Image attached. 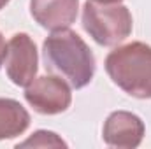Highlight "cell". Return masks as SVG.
Masks as SVG:
<instances>
[{"mask_svg": "<svg viewBox=\"0 0 151 149\" xmlns=\"http://www.w3.org/2000/svg\"><path fill=\"white\" fill-rule=\"evenodd\" d=\"M106 72L127 95L151 98V46L130 42L116 47L106 58Z\"/></svg>", "mask_w": 151, "mask_h": 149, "instance_id": "2", "label": "cell"}, {"mask_svg": "<svg viewBox=\"0 0 151 149\" xmlns=\"http://www.w3.org/2000/svg\"><path fill=\"white\" fill-rule=\"evenodd\" d=\"M39 54L35 42L28 34H14L7 44L5 72L12 84L27 88L37 75Z\"/></svg>", "mask_w": 151, "mask_h": 149, "instance_id": "5", "label": "cell"}, {"mask_svg": "<svg viewBox=\"0 0 151 149\" xmlns=\"http://www.w3.org/2000/svg\"><path fill=\"white\" fill-rule=\"evenodd\" d=\"M16 148H67V142L55 132L37 130L32 133V137L19 142Z\"/></svg>", "mask_w": 151, "mask_h": 149, "instance_id": "9", "label": "cell"}, {"mask_svg": "<svg viewBox=\"0 0 151 149\" xmlns=\"http://www.w3.org/2000/svg\"><path fill=\"white\" fill-rule=\"evenodd\" d=\"M5 56H7V44H5V39L2 35V32H0V69L5 62Z\"/></svg>", "mask_w": 151, "mask_h": 149, "instance_id": "10", "label": "cell"}, {"mask_svg": "<svg viewBox=\"0 0 151 149\" xmlns=\"http://www.w3.org/2000/svg\"><path fill=\"white\" fill-rule=\"evenodd\" d=\"M83 28L97 44L116 46L132 34L134 21L128 7L121 4L86 0L83 7Z\"/></svg>", "mask_w": 151, "mask_h": 149, "instance_id": "3", "label": "cell"}, {"mask_svg": "<svg viewBox=\"0 0 151 149\" xmlns=\"http://www.w3.org/2000/svg\"><path fill=\"white\" fill-rule=\"evenodd\" d=\"M42 54L46 69L62 74L76 90L88 86L95 75V56L74 30H55L42 42Z\"/></svg>", "mask_w": 151, "mask_h": 149, "instance_id": "1", "label": "cell"}, {"mask_svg": "<svg viewBox=\"0 0 151 149\" xmlns=\"http://www.w3.org/2000/svg\"><path fill=\"white\" fill-rule=\"evenodd\" d=\"M9 2H11V0H0V11H2V9H4V7L9 4Z\"/></svg>", "mask_w": 151, "mask_h": 149, "instance_id": "12", "label": "cell"}, {"mask_svg": "<svg viewBox=\"0 0 151 149\" xmlns=\"http://www.w3.org/2000/svg\"><path fill=\"white\" fill-rule=\"evenodd\" d=\"M30 126L28 111L14 98H0V140L23 135Z\"/></svg>", "mask_w": 151, "mask_h": 149, "instance_id": "8", "label": "cell"}, {"mask_svg": "<svg viewBox=\"0 0 151 149\" xmlns=\"http://www.w3.org/2000/svg\"><path fill=\"white\" fill-rule=\"evenodd\" d=\"M79 0H30V14L46 30L69 28L77 18Z\"/></svg>", "mask_w": 151, "mask_h": 149, "instance_id": "7", "label": "cell"}, {"mask_svg": "<svg viewBox=\"0 0 151 149\" xmlns=\"http://www.w3.org/2000/svg\"><path fill=\"white\" fill-rule=\"evenodd\" d=\"M25 100L39 114L55 116L65 112L70 107L72 91L62 77L40 75L25 88Z\"/></svg>", "mask_w": 151, "mask_h": 149, "instance_id": "4", "label": "cell"}, {"mask_svg": "<svg viewBox=\"0 0 151 149\" xmlns=\"http://www.w3.org/2000/svg\"><path fill=\"white\" fill-rule=\"evenodd\" d=\"M93 2H99V4H121L123 0H93Z\"/></svg>", "mask_w": 151, "mask_h": 149, "instance_id": "11", "label": "cell"}, {"mask_svg": "<svg viewBox=\"0 0 151 149\" xmlns=\"http://www.w3.org/2000/svg\"><path fill=\"white\" fill-rule=\"evenodd\" d=\"M146 133L144 121L128 111H114L107 116L102 128V139L109 148L135 149Z\"/></svg>", "mask_w": 151, "mask_h": 149, "instance_id": "6", "label": "cell"}]
</instances>
